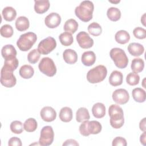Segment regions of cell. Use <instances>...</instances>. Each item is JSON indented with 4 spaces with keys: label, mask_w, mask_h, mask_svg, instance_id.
Returning <instances> with one entry per match:
<instances>
[{
    "label": "cell",
    "mask_w": 146,
    "mask_h": 146,
    "mask_svg": "<svg viewBox=\"0 0 146 146\" xmlns=\"http://www.w3.org/2000/svg\"><path fill=\"white\" fill-rule=\"evenodd\" d=\"M40 53L37 49H33L30 51L27 55L28 61L32 64L36 63L39 59Z\"/></svg>",
    "instance_id": "f35d334b"
},
{
    "label": "cell",
    "mask_w": 146,
    "mask_h": 146,
    "mask_svg": "<svg viewBox=\"0 0 146 146\" xmlns=\"http://www.w3.org/2000/svg\"><path fill=\"white\" fill-rule=\"evenodd\" d=\"M145 13H144L143 14V15L142 16V17L141 18V22H142V23L143 24L144 26H145Z\"/></svg>",
    "instance_id": "bcb514c9"
},
{
    "label": "cell",
    "mask_w": 146,
    "mask_h": 146,
    "mask_svg": "<svg viewBox=\"0 0 146 146\" xmlns=\"http://www.w3.org/2000/svg\"><path fill=\"white\" fill-rule=\"evenodd\" d=\"M95 54L92 51H85L82 55L81 61L82 63L86 66H91L93 65L95 63Z\"/></svg>",
    "instance_id": "d6986e66"
},
{
    "label": "cell",
    "mask_w": 146,
    "mask_h": 146,
    "mask_svg": "<svg viewBox=\"0 0 146 146\" xmlns=\"http://www.w3.org/2000/svg\"><path fill=\"white\" fill-rule=\"evenodd\" d=\"M0 33L2 36L5 38H10L14 33L12 26L8 24L3 25L0 29Z\"/></svg>",
    "instance_id": "e575fe53"
},
{
    "label": "cell",
    "mask_w": 146,
    "mask_h": 146,
    "mask_svg": "<svg viewBox=\"0 0 146 146\" xmlns=\"http://www.w3.org/2000/svg\"><path fill=\"white\" fill-rule=\"evenodd\" d=\"M37 40L36 35L33 32H27L22 34L17 42V45L20 50L27 51L29 50Z\"/></svg>",
    "instance_id": "5b68a950"
},
{
    "label": "cell",
    "mask_w": 146,
    "mask_h": 146,
    "mask_svg": "<svg viewBox=\"0 0 146 146\" xmlns=\"http://www.w3.org/2000/svg\"><path fill=\"white\" fill-rule=\"evenodd\" d=\"M76 40L82 48H89L94 45V40L85 31L79 32L76 36Z\"/></svg>",
    "instance_id": "8fae6325"
},
{
    "label": "cell",
    "mask_w": 146,
    "mask_h": 146,
    "mask_svg": "<svg viewBox=\"0 0 146 146\" xmlns=\"http://www.w3.org/2000/svg\"><path fill=\"white\" fill-rule=\"evenodd\" d=\"M92 113L96 118H102L106 115V107L102 103H95L92 108Z\"/></svg>",
    "instance_id": "44dd1931"
},
{
    "label": "cell",
    "mask_w": 146,
    "mask_h": 146,
    "mask_svg": "<svg viewBox=\"0 0 146 146\" xmlns=\"http://www.w3.org/2000/svg\"><path fill=\"white\" fill-rule=\"evenodd\" d=\"M63 29L66 32L74 34L78 29V23L74 19H69L65 22Z\"/></svg>",
    "instance_id": "f1b7e54d"
},
{
    "label": "cell",
    "mask_w": 146,
    "mask_h": 146,
    "mask_svg": "<svg viewBox=\"0 0 146 146\" xmlns=\"http://www.w3.org/2000/svg\"><path fill=\"white\" fill-rule=\"evenodd\" d=\"M13 70L3 66L1 70V83L7 88L14 87L17 83V79L13 74Z\"/></svg>",
    "instance_id": "ba28073f"
},
{
    "label": "cell",
    "mask_w": 146,
    "mask_h": 146,
    "mask_svg": "<svg viewBox=\"0 0 146 146\" xmlns=\"http://www.w3.org/2000/svg\"><path fill=\"white\" fill-rule=\"evenodd\" d=\"M59 119L63 122L67 123L70 121L72 119V111L68 107H64L61 108L59 114Z\"/></svg>",
    "instance_id": "603a6c76"
},
{
    "label": "cell",
    "mask_w": 146,
    "mask_h": 146,
    "mask_svg": "<svg viewBox=\"0 0 146 146\" xmlns=\"http://www.w3.org/2000/svg\"><path fill=\"white\" fill-rule=\"evenodd\" d=\"M87 29L90 34L95 36L100 35L102 32V28L101 26L95 22L90 23L88 25Z\"/></svg>",
    "instance_id": "836d02e7"
},
{
    "label": "cell",
    "mask_w": 146,
    "mask_h": 146,
    "mask_svg": "<svg viewBox=\"0 0 146 146\" xmlns=\"http://www.w3.org/2000/svg\"><path fill=\"white\" fill-rule=\"evenodd\" d=\"M10 130L15 134H20L23 132V124L19 120H14L12 121L10 125Z\"/></svg>",
    "instance_id": "d590c367"
},
{
    "label": "cell",
    "mask_w": 146,
    "mask_h": 146,
    "mask_svg": "<svg viewBox=\"0 0 146 146\" xmlns=\"http://www.w3.org/2000/svg\"><path fill=\"white\" fill-rule=\"evenodd\" d=\"M19 73L22 78L24 79H30L34 75V70L31 66L25 64L21 67Z\"/></svg>",
    "instance_id": "484cf974"
},
{
    "label": "cell",
    "mask_w": 146,
    "mask_h": 146,
    "mask_svg": "<svg viewBox=\"0 0 146 146\" xmlns=\"http://www.w3.org/2000/svg\"><path fill=\"white\" fill-rule=\"evenodd\" d=\"M34 3V10L38 14L46 13L50 6L48 0H35Z\"/></svg>",
    "instance_id": "2e32d148"
},
{
    "label": "cell",
    "mask_w": 146,
    "mask_h": 146,
    "mask_svg": "<svg viewBox=\"0 0 146 146\" xmlns=\"http://www.w3.org/2000/svg\"><path fill=\"white\" fill-rule=\"evenodd\" d=\"M110 55L117 67L124 68L127 66L128 59L123 49L117 47L113 48L110 50Z\"/></svg>",
    "instance_id": "8992f818"
},
{
    "label": "cell",
    "mask_w": 146,
    "mask_h": 146,
    "mask_svg": "<svg viewBox=\"0 0 146 146\" xmlns=\"http://www.w3.org/2000/svg\"><path fill=\"white\" fill-rule=\"evenodd\" d=\"M140 143L144 145H145V131H144L143 132V134L141 135L140 136Z\"/></svg>",
    "instance_id": "f6af8a7d"
},
{
    "label": "cell",
    "mask_w": 146,
    "mask_h": 146,
    "mask_svg": "<svg viewBox=\"0 0 146 146\" xmlns=\"http://www.w3.org/2000/svg\"><path fill=\"white\" fill-rule=\"evenodd\" d=\"M59 39L61 44L64 46H70L74 41V38L71 34L67 32H64L60 34L59 36Z\"/></svg>",
    "instance_id": "d6a6232c"
},
{
    "label": "cell",
    "mask_w": 146,
    "mask_h": 146,
    "mask_svg": "<svg viewBox=\"0 0 146 146\" xmlns=\"http://www.w3.org/2000/svg\"><path fill=\"white\" fill-rule=\"evenodd\" d=\"M17 54V50L12 44L5 45L1 50L2 56L5 59L15 58Z\"/></svg>",
    "instance_id": "ac0fdd59"
},
{
    "label": "cell",
    "mask_w": 146,
    "mask_h": 146,
    "mask_svg": "<svg viewBox=\"0 0 146 146\" xmlns=\"http://www.w3.org/2000/svg\"><path fill=\"white\" fill-rule=\"evenodd\" d=\"M131 70L135 73L141 72L144 68V62L141 58H134L132 59L131 65Z\"/></svg>",
    "instance_id": "f546056e"
},
{
    "label": "cell",
    "mask_w": 146,
    "mask_h": 146,
    "mask_svg": "<svg viewBox=\"0 0 146 146\" xmlns=\"http://www.w3.org/2000/svg\"><path fill=\"white\" fill-rule=\"evenodd\" d=\"M63 145H79V143L74 139H68L63 143Z\"/></svg>",
    "instance_id": "7bdbcfd3"
},
{
    "label": "cell",
    "mask_w": 146,
    "mask_h": 146,
    "mask_svg": "<svg viewBox=\"0 0 146 146\" xmlns=\"http://www.w3.org/2000/svg\"><path fill=\"white\" fill-rule=\"evenodd\" d=\"M94 10V5L90 1H83L75 9L76 16L84 22L90 21L92 18V13Z\"/></svg>",
    "instance_id": "6da1fadb"
},
{
    "label": "cell",
    "mask_w": 146,
    "mask_h": 146,
    "mask_svg": "<svg viewBox=\"0 0 146 146\" xmlns=\"http://www.w3.org/2000/svg\"><path fill=\"white\" fill-rule=\"evenodd\" d=\"M113 100L119 104H124L129 99L128 91L124 88H119L115 90L112 95Z\"/></svg>",
    "instance_id": "7c38bea8"
},
{
    "label": "cell",
    "mask_w": 146,
    "mask_h": 146,
    "mask_svg": "<svg viewBox=\"0 0 146 146\" xmlns=\"http://www.w3.org/2000/svg\"><path fill=\"white\" fill-rule=\"evenodd\" d=\"M127 48L129 54L134 56H139L144 52V46L139 43H131L128 46Z\"/></svg>",
    "instance_id": "9a60e30c"
},
{
    "label": "cell",
    "mask_w": 146,
    "mask_h": 146,
    "mask_svg": "<svg viewBox=\"0 0 146 146\" xmlns=\"http://www.w3.org/2000/svg\"><path fill=\"white\" fill-rule=\"evenodd\" d=\"M61 22V17L57 13H51L44 19L46 26L50 29L57 27Z\"/></svg>",
    "instance_id": "4fadbf2b"
},
{
    "label": "cell",
    "mask_w": 146,
    "mask_h": 146,
    "mask_svg": "<svg viewBox=\"0 0 146 146\" xmlns=\"http://www.w3.org/2000/svg\"><path fill=\"white\" fill-rule=\"evenodd\" d=\"M133 34L136 38L139 39H143L146 37V30L141 27H137L134 29Z\"/></svg>",
    "instance_id": "ab89813d"
},
{
    "label": "cell",
    "mask_w": 146,
    "mask_h": 146,
    "mask_svg": "<svg viewBox=\"0 0 146 146\" xmlns=\"http://www.w3.org/2000/svg\"><path fill=\"white\" fill-rule=\"evenodd\" d=\"M56 47V42L52 36H48L42 40L38 46V51L40 54L47 55L50 53Z\"/></svg>",
    "instance_id": "30bf717a"
},
{
    "label": "cell",
    "mask_w": 146,
    "mask_h": 146,
    "mask_svg": "<svg viewBox=\"0 0 146 146\" xmlns=\"http://www.w3.org/2000/svg\"><path fill=\"white\" fill-rule=\"evenodd\" d=\"M102 129L101 124L96 120H86L79 126V132L84 136H88L90 134H98Z\"/></svg>",
    "instance_id": "277c9868"
},
{
    "label": "cell",
    "mask_w": 146,
    "mask_h": 146,
    "mask_svg": "<svg viewBox=\"0 0 146 146\" xmlns=\"http://www.w3.org/2000/svg\"><path fill=\"white\" fill-rule=\"evenodd\" d=\"M38 127V124L36 120L34 118L30 117L25 120L23 123L24 129L29 132H34L36 130Z\"/></svg>",
    "instance_id": "1f68e13d"
},
{
    "label": "cell",
    "mask_w": 146,
    "mask_h": 146,
    "mask_svg": "<svg viewBox=\"0 0 146 146\" xmlns=\"http://www.w3.org/2000/svg\"><path fill=\"white\" fill-rule=\"evenodd\" d=\"M110 2H111V3H119L120 2V0H118L117 1H109Z\"/></svg>",
    "instance_id": "7dc6e473"
},
{
    "label": "cell",
    "mask_w": 146,
    "mask_h": 146,
    "mask_svg": "<svg viewBox=\"0 0 146 146\" xmlns=\"http://www.w3.org/2000/svg\"><path fill=\"white\" fill-rule=\"evenodd\" d=\"M123 79L122 73L120 71L114 70L111 72L109 77V82L111 86L115 87L121 85L123 83Z\"/></svg>",
    "instance_id": "ffe728a7"
},
{
    "label": "cell",
    "mask_w": 146,
    "mask_h": 146,
    "mask_svg": "<svg viewBox=\"0 0 146 146\" xmlns=\"http://www.w3.org/2000/svg\"><path fill=\"white\" fill-rule=\"evenodd\" d=\"M107 15L111 21H117L121 17V11L117 7H111L107 10Z\"/></svg>",
    "instance_id": "4dcf8cb0"
},
{
    "label": "cell",
    "mask_w": 146,
    "mask_h": 146,
    "mask_svg": "<svg viewBox=\"0 0 146 146\" xmlns=\"http://www.w3.org/2000/svg\"><path fill=\"white\" fill-rule=\"evenodd\" d=\"M38 68L42 73L49 77L54 76L56 72V66L53 60L49 57L43 58L38 64Z\"/></svg>",
    "instance_id": "52a82bcc"
},
{
    "label": "cell",
    "mask_w": 146,
    "mask_h": 146,
    "mask_svg": "<svg viewBox=\"0 0 146 146\" xmlns=\"http://www.w3.org/2000/svg\"><path fill=\"white\" fill-rule=\"evenodd\" d=\"M140 80V76L137 73L130 72L126 76V82L130 86L137 85Z\"/></svg>",
    "instance_id": "8d00e7d4"
},
{
    "label": "cell",
    "mask_w": 146,
    "mask_h": 146,
    "mask_svg": "<svg viewBox=\"0 0 146 146\" xmlns=\"http://www.w3.org/2000/svg\"><path fill=\"white\" fill-rule=\"evenodd\" d=\"M54 138V133L52 127L50 125L44 126L40 131L39 144L42 146L50 145L52 143Z\"/></svg>",
    "instance_id": "9c48e42d"
},
{
    "label": "cell",
    "mask_w": 146,
    "mask_h": 146,
    "mask_svg": "<svg viewBox=\"0 0 146 146\" xmlns=\"http://www.w3.org/2000/svg\"><path fill=\"white\" fill-rule=\"evenodd\" d=\"M112 145L113 146H117V145H122V146H126L127 145V141L125 139L118 136L116 137L115 139H113L112 141Z\"/></svg>",
    "instance_id": "60d3db41"
},
{
    "label": "cell",
    "mask_w": 146,
    "mask_h": 146,
    "mask_svg": "<svg viewBox=\"0 0 146 146\" xmlns=\"http://www.w3.org/2000/svg\"><path fill=\"white\" fill-rule=\"evenodd\" d=\"M8 145L9 146H21L22 141L19 138L17 137H13L9 139Z\"/></svg>",
    "instance_id": "b9f144b4"
},
{
    "label": "cell",
    "mask_w": 146,
    "mask_h": 146,
    "mask_svg": "<svg viewBox=\"0 0 146 146\" xmlns=\"http://www.w3.org/2000/svg\"><path fill=\"white\" fill-rule=\"evenodd\" d=\"M63 58L66 63L70 64H72L77 62L78 55L75 51L72 49L68 48L63 51Z\"/></svg>",
    "instance_id": "e0dca14e"
},
{
    "label": "cell",
    "mask_w": 146,
    "mask_h": 146,
    "mask_svg": "<svg viewBox=\"0 0 146 146\" xmlns=\"http://www.w3.org/2000/svg\"><path fill=\"white\" fill-rule=\"evenodd\" d=\"M110 124L115 129L120 128L124 124V113L121 107L117 104H111L108 108Z\"/></svg>",
    "instance_id": "7a4b0ae2"
},
{
    "label": "cell",
    "mask_w": 146,
    "mask_h": 146,
    "mask_svg": "<svg viewBox=\"0 0 146 146\" xmlns=\"http://www.w3.org/2000/svg\"><path fill=\"white\" fill-rule=\"evenodd\" d=\"M90 118L88 110L85 107L79 108L76 112V120L79 123H82L84 121L88 120Z\"/></svg>",
    "instance_id": "83f0119b"
},
{
    "label": "cell",
    "mask_w": 146,
    "mask_h": 146,
    "mask_svg": "<svg viewBox=\"0 0 146 146\" xmlns=\"http://www.w3.org/2000/svg\"><path fill=\"white\" fill-rule=\"evenodd\" d=\"M107 75V70L103 65H98L90 70L87 74L88 82L95 84L102 82Z\"/></svg>",
    "instance_id": "3957f363"
},
{
    "label": "cell",
    "mask_w": 146,
    "mask_h": 146,
    "mask_svg": "<svg viewBox=\"0 0 146 146\" xmlns=\"http://www.w3.org/2000/svg\"><path fill=\"white\" fill-rule=\"evenodd\" d=\"M2 14L5 20L10 22L15 18L17 16V11L13 7L7 6L2 10Z\"/></svg>",
    "instance_id": "cb8c5ba5"
},
{
    "label": "cell",
    "mask_w": 146,
    "mask_h": 146,
    "mask_svg": "<svg viewBox=\"0 0 146 146\" xmlns=\"http://www.w3.org/2000/svg\"><path fill=\"white\" fill-rule=\"evenodd\" d=\"M40 117L43 120L46 122L54 121L56 117V112L51 107L45 106L40 111Z\"/></svg>",
    "instance_id": "5bb4252c"
},
{
    "label": "cell",
    "mask_w": 146,
    "mask_h": 146,
    "mask_svg": "<svg viewBox=\"0 0 146 146\" xmlns=\"http://www.w3.org/2000/svg\"><path fill=\"white\" fill-rule=\"evenodd\" d=\"M30 23L28 18L25 16L19 17L15 21V27L19 31H23L29 28Z\"/></svg>",
    "instance_id": "7402d4cb"
},
{
    "label": "cell",
    "mask_w": 146,
    "mask_h": 146,
    "mask_svg": "<svg viewBox=\"0 0 146 146\" xmlns=\"http://www.w3.org/2000/svg\"><path fill=\"white\" fill-rule=\"evenodd\" d=\"M115 38L117 43L124 44L129 42L130 39V35L127 31L121 30L115 34Z\"/></svg>",
    "instance_id": "d4e9b609"
},
{
    "label": "cell",
    "mask_w": 146,
    "mask_h": 146,
    "mask_svg": "<svg viewBox=\"0 0 146 146\" xmlns=\"http://www.w3.org/2000/svg\"><path fill=\"white\" fill-rule=\"evenodd\" d=\"M18 64H19L18 59L15 57L13 58L5 59L3 66L14 71L18 67Z\"/></svg>",
    "instance_id": "74e56055"
},
{
    "label": "cell",
    "mask_w": 146,
    "mask_h": 146,
    "mask_svg": "<svg viewBox=\"0 0 146 146\" xmlns=\"http://www.w3.org/2000/svg\"><path fill=\"white\" fill-rule=\"evenodd\" d=\"M139 127L140 130L144 132L145 131L146 128H145V117H144L142 120H140L139 123Z\"/></svg>",
    "instance_id": "ee69618b"
},
{
    "label": "cell",
    "mask_w": 146,
    "mask_h": 146,
    "mask_svg": "<svg viewBox=\"0 0 146 146\" xmlns=\"http://www.w3.org/2000/svg\"><path fill=\"white\" fill-rule=\"evenodd\" d=\"M132 97L137 102L139 103H143L144 102L146 99V94L145 91L139 87L135 88L132 90Z\"/></svg>",
    "instance_id": "4316f807"
}]
</instances>
